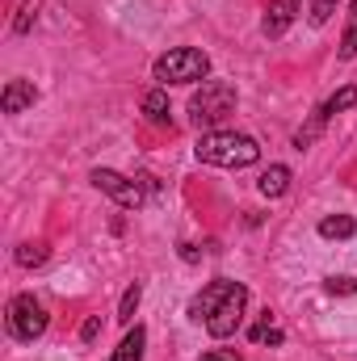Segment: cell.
Segmentation results:
<instances>
[{"mask_svg": "<svg viewBox=\"0 0 357 361\" xmlns=\"http://www.w3.org/2000/svg\"><path fill=\"white\" fill-rule=\"evenodd\" d=\"M198 160L202 164H219V169H248L261 160V147L253 135H236V130H206L198 139Z\"/></svg>", "mask_w": 357, "mask_h": 361, "instance_id": "1", "label": "cell"}, {"mask_svg": "<svg viewBox=\"0 0 357 361\" xmlns=\"http://www.w3.org/2000/svg\"><path fill=\"white\" fill-rule=\"evenodd\" d=\"M206 72H210V55L198 47H177V51L156 59L160 85H193V80H206Z\"/></svg>", "mask_w": 357, "mask_h": 361, "instance_id": "2", "label": "cell"}, {"mask_svg": "<svg viewBox=\"0 0 357 361\" xmlns=\"http://www.w3.org/2000/svg\"><path fill=\"white\" fill-rule=\"evenodd\" d=\"M236 109V89L227 80H202V89L193 92L189 101V114H193V126H219L227 114Z\"/></svg>", "mask_w": 357, "mask_h": 361, "instance_id": "3", "label": "cell"}, {"mask_svg": "<svg viewBox=\"0 0 357 361\" xmlns=\"http://www.w3.org/2000/svg\"><path fill=\"white\" fill-rule=\"evenodd\" d=\"M244 307H248V290H244L240 281H231L227 294L219 298V307L206 315V332H210V336H231V332L244 324Z\"/></svg>", "mask_w": 357, "mask_h": 361, "instance_id": "4", "label": "cell"}, {"mask_svg": "<svg viewBox=\"0 0 357 361\" xmlns=\"http://www.w3.org/2000/svg\"><path fill=\"white\" fill-rule=\"evenodd\" d=\"M8 332L17 341H38L47 332V307L34 294H17L8 302Z\"/></svg>", "mask_w": 357, "mask_h": 361, "instance_id": "5", "label": "cell"}, {"mask_svg": "<svg viewBox=\"0 0 357 361\" xmlns=\"http://www.w3.org/2000/svg\"><path fill=\"white\" fill-rule=\"evenodd\" d=\"M92 185L101 189V193H109L118 206H126V210H139L143 206V185L131 177H122V173H114V169H92Z\"/></svg>", "mask_w": 357, "mask_h": 361, "instance_id": "6", "label": "cell"}, {"mask_svg": "<svg viewBox=\"0 0 357 361\" xmlns=\"http://www.w3.org/2000/svg\"><path fill=\"white\" fill-rule=\"evenodd\" d=\"M294 17H298V0H273L265 8V21H261L265 38H282V34L294 25Z\"/></svg>", "mask_w": 357, "mask_h": 361, "instance_id": "7", "label": "cell"}, {"mask_svg": "<svg viewBox=\"0 0 357 361\" xmlns=\"http://www.w3.org/2000/svg\"><path fill=\"white\" fill-rule=\"evenodd\" d=\"M38 101V89L30 85V80H8L4 85V97H0V109L4 114H21L25 105H34Z\"/></svg>", "mask_w": 357, "mask_h": 361, "instance_id": "8", "label": "cell"}, {"mask_svg": "<svg viewBox=\"0 0 357 361\" xmlns=\"http://www.w3.org/2000/svg\"><path fill=\"white\" fill-rule=\"evenodd\" d=\"M227 286H231V281H223V277H219V281H210V286H206V290H202V294L189 302V315H193L198 324H206V315L219 307V298L227 294Z\"/></svg>", "mask_w": 357, "mask_h": 361, "instance_id": "9", "label": "cell"}, {"mask_svg": "<svg viewBox=\"0 0 357 361\" xmlns=\"http://www.w3.org/2000/svg\"><path fill=\"white\" fill-rule=\"evenodd\" d=\"M257 185H261V193H265V197H282V193L290 189V169H286V164H273V169L261 173Z\"/></svg>", "mask_w": 357, "mask_h": 361, "instance_id": "10", "label": "cell"}, {"mask_svg": "<svg viewBox=\"0 0 357 361\" xmlns=\"http://www.w3.org/2000/svg\"><path fill=\"white\" fill-rule=\"evenodd\" d=\"M143 345H147V332L143 328H131L126 341L114 349V361H143Z\"/></svg>", "mask_w": 357, "mask_h": 361, "instance_id": "11", "label": "cell"}, {"mask_svg": "<svg viewBox=\"0 0 357 361\" xmlns=\"http://www.w3.org/2000/svg\"><path fill=\"white\" fill-rule=\"evenodd\" d=\"M353 231H357V223L349 214H328V219L320 223V235H324V240H349Z\"/></svg>", "mask_w": 357, "mask_h": 361, "instance_id": "12", "label": "cell"}, {"mask_svg": "<svg viewBox=\"0 0 357 361\" xmlns=\"http://www.w3.org/2000/svg\"><path fill=\"white\" fill-rule=\"evenodd\" d=\"M143 114H147V122H156V126H164L169 122V97L156 89V92H147L143 97Z\"/></svg>", "mask_w": 357, "mask_h": 361, "instance_id": "13", "label": "cell"}, {"mask_svg": "<svg viewBox=\"0 0 357 361\" xmlns=\"http://www.w3.org/2000/svg\"><path fill=\"white\" fill-rule=\"evenodd\" d=\"M357 55V0L349 4V25H345V38H341V59H353Z\"/></svg>", "mask_w": 357, "mask_h": 361, "instance_id": "14", "label": "cell"}, {"mask_svg": "<svg viewBox=\"0 0 357 361\" xmlns=\"http://www.w3.org/2000/svg\"><path fill=\"white\" fill-rule=\"evenodd\" d=\"M349 105H357V89H353V85H349V89H341V92H332V97H328L320 109L332 118V114H341V109H349Z\"/></svg>", "mask_w": 357, "mask_h": 361, "instance_id": "15", "label": "cell"}, {"mask_svg": "<svg viewBox=\"0 0 357 361\" xmlns=\"http://www.w3.org/2000/svg\"><path fill=\"white\" fill-rule=\"evenodd\" d=\"M139 298H143V290H139V286H131V290L122 294V302H118V319H122V324H131V319H135V311H139Z\"/></svg>", "mask_w": 357, "mask_h": 361, "instance_id": "16", "label": "cell"}, {"mask_svg": "<svg viewBox=\"0 0 357 361\" xmlns=\"http://www.w3.org/2000/svg\"><path fill=\"white\" fill-rule=\"evenodd\" d=\"M42 261H47V248H42V244H21V248H17V265L30 269V265H42Z\"/></svg>", "mask_w": 357, "mask_h": 361, "instance_id": "17", "label": "cell"}, {"mask_svg": "<svg viewBox=\"0 0 357 361\" xmlns=\"http://www.w3.org/2000/svg\"><path fill=\"white\" fill-rule=\"evenodd\" d=\"M332 13H337V0H311V21L315 25H324Z\"/></svg>", "mask_w": 357, "mask_h": 361, "instance_id": "18", "label": "cell"}, {"mask_svg": "<svg viewBox=\"0 0 357 361\" xmlns=\"http://www.w3.org/2000/svg\"><path fill=\"white\" fill-rule=\"evenodd\" d=\"M324 286H328V294H353V290H357L353 277H328Z\"/></svg>", "mask_w": 357, "mask_h": 361, "instance_id": "19", "label": "cell"}, {"mask_svg": "<svg viewBox=\"0 0 357 361\" xmlns=\"http://www.w3.org/2000/svg\"><path fill=\"white\" fill-rule=\"evenodd\" d=\"M253 341H269V345H282V332L277 328H269V319L261 328H253Z\"/></svg>", "mask_w": 357, "mask_h": 361, "instance_id": "20", "label": "cell"}, {"mask_svg": "<svg viewBox=\"0 0 357 361\" xmlns=\"http://www.w3.org/2000/svg\"><path fill=\"white\" fill-rule=\"evenodd\" d=\"M34 17H38V8H34V4H21V17H17V34H25V30L34 25Z\"/></svg>", "mask_w": 357, "mask_h": 361, "instance_id": "21", "label": "cell"}, {"mask_svg": "<svg viewBox=\"0 0 357 361\" xmlns=\"http://www.w3.org/2000/svg\"><path fill=\"white\" fill-rule=\"evenodd\" d=\"M202 361H240V353H236V349H210Z\"/></svg>", "mask_w": 357, "mask_h": 361, "instance_id": "22", "label": "cell"}, {"mask_svg": "<svg viewBox=\"0 0 357 361\" xmlns=\"http://www.w3.org/2000/svg\"><path fill=\"white\" fill-rule=\"evenodd\" d=\"M97 332H101V319H89V324H85V341H92Z\"/></svg>", "mask_w": 357, "mask_h": 361, "instance_id": "23", "label": "cell"}]
</instances>
